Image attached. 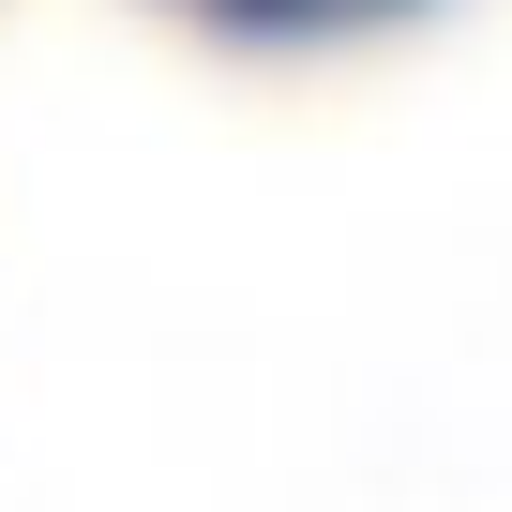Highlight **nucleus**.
Here are the masks:
<instances>
[{
	"instance_id": "obj_1",
	"label": "nucleus",
	"mask_w": 512,
	"mask_h": 512,
	"mask_svg": "<svg viewBox=\"0 0 512 512\" xmlns=\"http://www.w3.org/2000/svg\"><path fill=\"white\" fill-rule=\"evenodd\" d=\"M196 16L256 31V46H302V31H377V16H422V0H196Z\"/></svg>"
}]
</instances>
